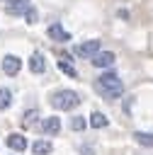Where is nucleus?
Here are the masks:
<instances>
[{"instance_id":"obj_15","label":"nucleus","mask_w":153,"mask_h":155,"mask_svg":"<svg viewBox=\"0 0 153 155\" xmlns=\"http://www.w3.org/2000/svg\"><path fill=\"white\" fill-rule=\"evenodd\" d=\"M107 124H109V119H107L102 111H92V114H90V126H92V128H104Z\"/></svg>"},{"instance_id":"obj_3","label":"nucleus","mask_w":153,"mask_h":155,"mask_svg":"<svg viewBox=\"0 0 153 155\" xmlns=\"http://www.w3.org/2000/svg\"><path fill=\"white\" fill-rule=\"evenodd\" d=\"M100 51H102L100 39H87V41H83V44L75 46V56H80V58H90V61H92Z\"/></svg>"},{"instance_id":"obj_9","label":"nucleus","mask_w":153,"mask_h":155,"mask_svg":"<svg viewBox=\"0 0 153 155\" xmlns=\"http://www.w3.org/2000/svg\"><path fill=\"white\" fill-rule=\"evenodd\" d=\"M29 70H32V73H36V75H41V73L46 70V58H44V53L34 51V53L29 56Z\"/></svg>"},{"instance_id":"obj_6","label":"nucleus","mask_w":153,"mask_h":155,"mask_svg":"<svg viewBox=\"0 0 153 155\" xmlns=\"http://www.w3.org/2000/svg\"><path fill=\"white\" fill-rule=\"evenodd\" d=\"M7 148L15 150V153H24V150L29 148V140H27V136H22V133H10V136H7Z\"/></svg>"},{"instance_id":"obj_16","label":"nucleus","mask_w":153,"mask_h":155,"mask_svg":"<svg viewBox=\"0 0 153 155\" xmlns=\"http://www.w3.org/2000/svg\"><path fill=\"white\" fill-rule=\"evenodd\" d=\"M10 104H12V92L7 87H0V111L10 109Z\"/></svg>"},{"instance_id":"obj_10","label":"nucleus","mask_w":153,"mask_h":155,"mask_svg":"<svg viewBox=\"0 0 153 155\" xmlns=\"http://www.w3.org/2000/svg\"><path fill=\"white\" fill-rule=\"evenodd\" d=\"M29 7H32L29 0H7V5H5V10H7L10 15H22V17H24V12H27Z\"/></svg>"},{"instance_id":"obj_5","label":"nucleus","mask_w":153,"mask_h":155,"mask_svg":"<svg viewBox=\"0 0 153 155\" xmlns=\"http://www.w3.org/2000/svg\"><path fill=\"white\" fill-rule=\"evenodd\" d=\"M46 34H49V39L51 41H58V44H66V41H70V31L68 29H63V24H51L49 29H46Z\"/></svg>"},{"instance_id":"obj_2","label":"nucleus","mask_w":153,"mask_h":155,"mask_svg":"<svg viewBox=\"0 0 153 155\" xmlns=\"http://www.w3.org/2000/svg\"><path fill=\"white\" fill-rule=\"evenodd\" d=\"M49 102H51V107L58 109V111H70V109H75V107L80 104V94H78L75 90H56Z\"/></svg>"},{"instance_id":"obj_11","label":"nucleus","mask_w":153,"mask_h":155,"mask_svg":"<svg viewBox=\"0 0 153 155\" xmlns=\"http://www.w3.org/2000/svg\"><path fill=\"white\" fill-rule=\"evenodd\" d=\"M32 153L34 155H51L53 153V143L46 140V138H39V140L32 143Z\"/></svg>"},{"instance_id":"obj_7","label":"nucleus","mask_w":153,"mask_h":155,"mask_svg":"<svg viewBox=\"0 0 153 155\" xmlns=\"http://www.w3.org/2000/svg\"><path fill=\"white\" fill-rule=\"evenodd\" d=\"M114 63H117L114 51H100V53L92 58V65H95V68H112Z\"/></svg>"},{"instance_id":"obj_17","label":"nucleus","mask_w":153,"mask_h":155,"mask_svg":"<svg viewBox=\"0 0 153 155\" xmlns=\"http://www.w3.org/2000/svg\"><path fill=\"white\" fill-rule=\"evenodd\" d=\"M85 126H87V121H85L83 116H73V119H70V128H73V131H85Z\"/></svg>"},{"instance_id":"obj_8","label":"nucleus","mask_w":153,"mask_h":155,"mask_svg":"<svg viewBox=\"0 0 153 155\" xmlns=\"http://www.w3.org/2000/svg\"><path fill=\"white\" fill-rule=\"evenodd\" d=\"M39 128H41L44 136H56V133L61 131V119H58V116H46Z\"/></svg>"},{"instance_id":"obj_1","label":"nucleus","mask_w":153,"mask_h":155,"mask_svg":"<svg viewBox=\"0 0 153 155\" xmlns=\"http://www.w3.org/2000/svg\"><path fill=\"white\" fill-rule=\"evenodd\" d=\"M95 92L102 94V97H107V99H119V97L124 94V82H121V78H119L117 73L109 70V73H102V75L97 78Z\"/></svg>"},{"instance_id":"obj_18","label":"nucleus","mask_w":153,"mask_h":155,"mask_svg":"<svg viewBox=\"0 0 153 155\" xmlns=\"http://www.w3.org/2000/svg\"><path fill=\"white\" fill-rule=\"evenodd\" d=\"M24 17H27L29 24H36V10H34V7H29V10L24 12Z\"/></svg>"},{"instance_id":"obj_4","label":"nucleus","mask_w":153,"mask_h":155,"mask_svg":"<svg viewBox=\"0 0 153 155\" xmlns=\"http://www.w3.org/2000/svg\"><path fill=\"white\" fill-rule=\"evenodd\" d=\"M0 68H2V73H5V75L15 78V75L22 70V58H19V56H15V53H5V56H2V61H0Z\"/></svg>"},{"instance_id":"obj_14","label":"nucleus","mask_w":153,"mask_h":155,"mask_svg":"<svg viewBox=\"0 0 153 155\" xmlns=\"http://www.w3.org/2000/svg\"><path fill=\"white\" fill-rule=\"evenodd\" d=\"M36 119H39V111H36V109H27V111L22 114V119H19V126H22V128H32V126L36 124Z\"/></svg>"},{"instance_id":"obj_12","label":"nucleus","mask_w":153,"mask_h":155,"mask_svg":"<svg viewBox=\"0 0 153 155\" xmlns=\"http://www.w3.org/2000/svg\"><path fill=\"white\" fill-rule=\"evenodd\" d=\"M58 70L66 73L68 78H78V70H75V65L70 63V56H61V58H58Z\"/></svg>"},{"instance_id":"obj_13","label":"nucleus","mask_w":153,"mask_h":155,"mask_svg":"<svg viewBox=\"0 0 153 155\" xmlns=\"http://www.w3.org/2000/svg\"><path fill=\"white\" fill-rule=\"evenodd\" d=\"M134 140L141 148H153V131H136L134 133Z\"/></svg>"}]
</instances>
